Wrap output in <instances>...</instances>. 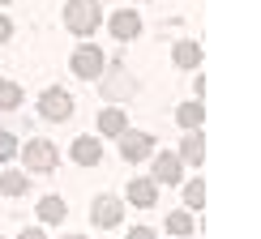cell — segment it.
<instances>
[{"mask_svg":"<svg viewBox=\"0 0 261 239\" xmlns=\"http://www.w3.org/2000/svg\"><path fill=\"white\" fill-rule=\"evenodd\" d=\"M64 26H69V35H94V30L103 26V5L99 0H69L64 5Z\"/></svg>","mask_w":261,"mask_h":239,"instance_id":"1","label":"cell"},{"mask_svg":"<svg viewBox=\"0 0 261 239\" xmlns=\"http://www.w3.org/2000/svg\"><path fill=\"white\" fill-rule=\"evenodd\" d=\"M17 154H21V167H26V171H35V175H47V171H56V162H60L56 145H51L47 137H30L26 145L17 150Z\"/></svg>","mask_w":261,"mask_h":239,"instance_id":"2","label":"cell"},{"mask_svg":"<svg viewBox=\"0 0 261 239\" xmlns=\"http://www.w3.org/2000/svg\"><path fill=\"white\" fill-rule=\"evenodd\" d=\"M39 115L51 120V124H60V120L73 115V94L60 90V85H47V90L39 94Z\"/></svg>","mask_w":261,"mask_h":239,"instance_id":"3","label":"cell"},{"mask_svg":"<svg viewBox=\"0 0 261 239\" xmlns=\"http://www.w3.org/2000/svg\"><path fill=\"white\" fill-rule=\"evenodd\" d=\"M103 64H107V60H103V51L94 47V43H82V47L73 51V60H69V69L77 73L82 81H94V77H99V73H103Z\"/></svg>","mask_w":261,"mask_h":239,"instance_id":"4","label":"cell"},{"mask_svg":"<svg viewBox=\"0 0 261 239\" xmlns=\"http://www.w3.org/2000/svg\"><path fill=\"white\" fill-rule=\"evenodd\" d=\"M120 154H124V162H146L154 154V137L150 133H124L120 137Z\"/></svg>","mask_w":261,"mask_h":239,"instance_id":"5","label":"cell"},{"mask_svg":"<svg viewBox=\"0 0 261 239\" xmlns=\"http://www.w3.org/2000/svg\"><path fill=\"white\" fill-rule=\"evenodd\" d=\"M69 158L77 162V167H99L103 162V137H77L69 150Z\"/></svg>","mask_w":261,"mask_h":239,"instance_id":"6","label":"cell"},{"mask_svg":"<svg viewBox=\"0 0 261 239\" xmlns=\"http://www.w3.org/2000/svg\"><path fill=\"white\" fill-rule=\"evenodd\" d=\"M107 30H112L120 43L137 39V35H141V17H137V9H120V13H112V17H107Z\"/></svg>","mask_w":261,"mask_h":239,"instance_id":"7","label":"cell"},{"mask_svg":"<svg viewBox=\"0 0 261 239\" xmlns=\"http://www.w3.org/2000/svg\"><path fill=\"white\" fill-rule=\"evenodd\" d=\"M120 218H124V205L116 201V197H99V201H94V210H90V222L103 226V231H107V226H120Z\"/></svg>","mask_w":261,"mask_h":239,"instance_id":"8","label":"cell"},{"mask_svg":"<svg viewBox=\"0 0 261 239\" xmlns=\"http://www.w3.org/2000/svg\"><path fill=\"white\" fill-rule=\"evenodd\" d=\"M154 184H180L184 180V162L180 154H154Z\"/></svg>","mask_w":261,"mask_h":239,"instance_id":"9","label":"cell"},{"mask_svg":"<svg viewBox=\"0 0 261 239\" xmlns=\"http://www.w3.org/2000/svg\"><path fill=\"white\" fill-rule=\"evenodd\" d=\"M124 197H128V205H137V210H150V205L159 201V184L154 180H128Z\"/></svg>","mask_w":261,"mask_h":239,"instance_id":"10","label":"cell"},{"mask_svg":"<svg viewBox=\"0 0 261 239\" xmlns=\"http://www.w3.org/2000/svg\"><path fill=\"white\" fill-rule=\"evenodd\" d=\"M99 133H103V137H124V133H128V115L120 111V107L99 111Z\"/></svg>","mask_w":261,"mask_h":239,"instance_id":"11","label":"cell"},{"mask_svg":"<svg viewBox=\"0 0 261 239\" xmlns=\"http://www.w3.org/2000/svg\"><path fill=\"white\" fill-rule=\"evenodd\" d=\"M180 162H189V167H201V162H205V137L197 133V128L184 137V145H180Z\"/></svg>","mask_w":261,"mask_h":239,"instance_id":"12","label":"cell"},{"mask_svg":"<svg viewBox=\"0 0 261 239\" xmlns=\"http://www.w3.org/2000/svg\"><path fill=\"white\" fill-rule=\"evenodd\" d=\"M30 175L26 171H0V197H26Z\"/></svg>","mask_w":261,"mask_h":239,"instance_id":"13","label":"cell"},{"mask_svg":"<svg viewBox=\"0 0 261 239\" xmlns=\"http://www.w3.org/2000/svg\"><path fill=\"white\" fill-rule=\"evenodd\" d=\"M171 60H176L180 69H197V64H201V47L193 39H180L176 47H171Z\"/></svg>","mask_w":261,"mask_h":239,"instance_id":"14","label":"cell"},{"mask_svg":"<svg viewBox=\"0 0 261 239\" xmlns=\"http://www.w3.org/2000/svg\"><path fill=\"white\" fill-rule=\"evenodd\" d=\"M176 120L189 128V133H193V128H201V120H205V103H184L180 111H176Z\"/></svg>","mask_w":261,"mask_h":239,"instance_id":"15","label":"cell"},{"mask_svg":"<svg viewBox=\"0 0 261 239\" xmlns=\"http://www.w3.org/2000/svg\"><path fill=\"white\" fill-rule=\"evenodd\" d=\"M17 107H21V85L0 81V111H17Z\"/></svg>","mask_w":261,"mask_h":239,"instance_id":"16","label":"cell"},{"mask_svg":"<svg viewBox=\"0 0 261 239\" xmlns=\"http://www.w3.org/2000/svg\"><path fill=\"white\" fill-rule=\"evenodd\" d=\"M39 218L43 222H64V201L60 197H43L39 201Z\"/></svg>","mask_w":261,"mask_h":239,"instance_id":"17","label":"cell"},{"mask_svg":"<svg viewBox=\"0 0 261 239\" xmlns=\"http://www.w3.org/2000/svg\"><path fill=\"white\" fill-rule=\"evenodd\" d=\"M184 205H189V210H201L205 205V180H189L184 184Z\"/></svg>","mask_w":261,"mask_h":239,"instance_id":"18","label":"cell"},{"mask_svg":"<svg viewBox=\"0 0 261 239\" xmlns=\"http://www.w3.org/2000/svg\"><path fill=\"white\" fill-rule=\"evenodd\" d=\"M167 231H171V235H189V231H193V218H189V210H176V214H167Z\"/></svg>","mask_w":261,"mask_h":239,"instance_id":"19","label":"cell"},{"mask_svg":"<svg viewBox=\"0 0 261 239\" xmlns=\"http://www.w3.org/2000/svg\"><path fill=\"white\" fill-rule=\"evenodd\" d=\"M17 137L13 133H0V162H9V158H17Z\"/></svg>","mask_w":261,"mask_h":239,"instance_id":"20","label":"cell"},{"mask_svg":"<svg viewBox=\"0 0 261 239\" xmlns=\"http://www.w3.org/2000/svg\"><path fill=\"white\" fill-rule=\"evenodd\" d=\"M9 39H13V21L0 13V43H9Z\"/></svg>","mask_w":261,"mask_h":239,"instance_id":"21","label":"cell"},{"mask_svg":"<svg viewBox=\"0 0 261 239\" xmlns=\"http://www.w3.org/2000/svg\"><path fill=\"white\" fill-rule=\"evenodd\" d=\"M128 239H154V231H150V226H133V231H128Z\"/></svg>","mask_w":261,"mask_h":239,"instance_id":"22","label":"cell"},{"mask_svg":"<svg viewBox=\"0 0 261 239\" xmlns=\"http://www.w3.org/2000/svg\"><path fill=\"white\" fill-rule=\"evenodd\" d=\"M17 239H47V235H43V231H35V226H30V231H21Z\"/></svg>","mask_w":261,"mask_h":239,"instance_id":"23","label":"cell"},{"mask_svg":"<svg viewBox=\"0 0 261 239\" xmlns=\"http://www.w3.org/2000/svg\"><path fill=\"white\" fill-rule=\"evenodd\" d=\"M69 239H86V235H69Z\"/></svg>","mask_w":261,"mask_h":239,"instance_id":"24","label":"cell"},{"mask_svg":"<svg viewBox=\"0 0 261 239\" xmlns=\"http://www.w3.org/2000/svg\"><path fill=\"white\" fill-rule=\"evenodd\" d=\"M0 5H9V0H0Z\"/></svg>","mask_w":261,"mask_h":239,"instance_id":"25","label":"cell"}]
</instances>
